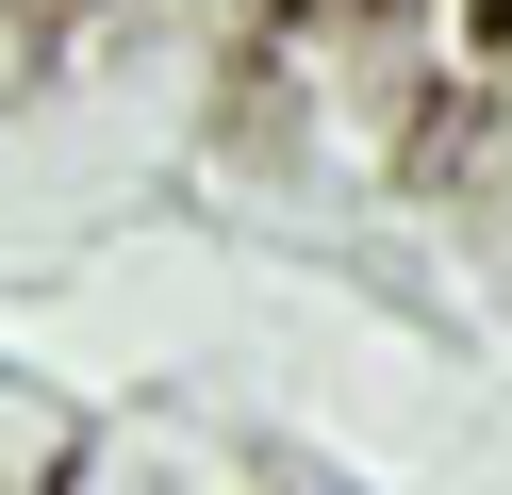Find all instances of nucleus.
<instances>
[{"label":"nucleus","instance_id":"1","mask_svg":"<svg viewBox=\"0 0 512 495\" xmlns=\"http://www.w3.org/2000/svg\"><path fill=\"white\" fill-rule=\"evenodd\" d=\"M50 495H182V479H166V446L100 429V446H67V479H50Z\"/></svg>","mask_w":512,"mask_h":495}]
</instances>
